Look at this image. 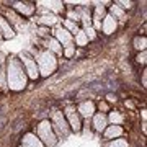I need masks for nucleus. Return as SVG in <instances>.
<instances>
[{"label":"nucleus","instance_id":"f257e3e1","mask_svg":"<svg viewBox=\"0 0 147 147\" xmlns=\"http://www.w3.org/2000/svg\"><path fill=\"white\" fill-rule=\"evenodd\" d=\"M5 72H7V88L11 92H21L26 88L28 77L20 59L16 56H10L5 59Z\"/></svg>","mask_w":147,"mask_h":147},{"label":"nucleus","instance_id":"f03ea898","mask_svg":"<svg viewBox=\"0 0 147 147\" xmlns=\"http://www.w3.org/2000/svg\"><path fill=\"white\" fill-rule=\"evenodd\" d=\"M28 53L34 57V62L38 65V70H39L41 77H49L51 74L56 72L59 62L57 57L53 53H49V51H28Z\"/></svg>","mask_w":147,"mask_h":147},{"label":"nucleus","instance_id":"7ed1b4c3","mask_svg":"<svg viewBox=\"0 0 147 147\" xmlns=\"http://www.w3.org/2000/svg\"><path fill=\"white\" fill-rule=\"evenodd\" d=\"M34 134L44 144V147H57L59 139L56 136V132H54L49 119H42L41 123H38L36 129H34Z\"/></svg>","mask_w":147,"mask_h":147},{"label":"nucleus","instance_id":"20e7f679","mask_svg":"<svg viewBox=\"0 0 147 147\" xmlns=\"http://www.w3.org/2000/svg\"><path fill=\"white\" fill-rule=\"evenodd\" d=\"M49 123H51V126H53L54 132H56V136L57 139H62V137H67L69 132H70V127H69L67 121L64 118V113L59 110H54L51 113V118H49Z\"/></svg>","mask_w":147,"mask_h":147},{"label":"nucleus","instance_id":"39448f33","mask_svg":"<svg viewBox=\"0 0 147 147\" xmlns=\"http://www.w3.org/2000/svg\"><path fill=\"white\" fill-rule=\"evenodd\" d=\"M18 59H20L21 65L25 69V74H26L28 80H38L41 77V75H39V70H38V65H36V62H34V57H33L28 51L21 53L20 56H18Z\"/></svg>","mask_w":147,"mask_h":147},{"label":"nucleus","instance_id":"423d86ee","mask_svg":"<svg viewBox=\"0 0 147 147\" xmlns=\"http://www.w3.org/2000/svg\"><path fill=\"white\" fill-rule=\"evenodd\" d=\"M62 113H64V118H65V121H67L69 127H70V131H74V132H80L82 131V127H84V121H82L80 115L77 113V110H75L74 106H67Z\"/></svg>","mask_w":147,"mask_h":147},{"label":"nucleus","instance_id":"0eeeda50","mask_svg":"<svg viewBox=\"0 0 147 147\" xmlns=\"http://www.w3.org/2000/svg\"><path fill=\"white\" fill-rule=\"evenodd\" d=\"M11 5H13L11 10H15L23 18L31 16L36 11V3H33V2H11Z\"/></svg>","mask_w":147,"mask_h":147},{"label":"nucleus","instance_id":"6e6552de","mask_svg":"<svg viewBox=\"0 0 147 147\" xmlns=\"http://www.w3.org/2000/svg\"><path fill=\"white\" fill-rule=\"evenodd\" d=\"M53 38L62 46V49L64 47H69V46H74V36L62 26H57L56 30H54V36Z\"/></svg>","mask_w":147,"mask_h":147},{"label":"nucleus","instance_id":"1a4fd4ad","mask_svg":"<svg viewBox=\"0 0 147 147\" xmlns=\"http://www.w3.org/2000/svg\"><path fill=\"white\" fill-rule=\"evenodd\" d=\"M77 113L80 115V118H84V119H92V116L95 115V103L92 100H87V101H82L77 108Z\"/></svg>","mask_w":147,"mask_h":147},{"label":"nucleus","instance_id":"9d476101","mask_svg":"<svg viewBox=\"0 0 147 147\" xmlns=\"http://www.w3.org/2000/svg\"><path fill=\"white\" fill-rule=\"evenodd\" d=\"M92 126H93V129L96 132H103L106 127L110 126L106 115H103V113H95V115L92 116Z\"/></svg>","mask_w":147,"mask_h":147},{"label":"nucleus","instance_id":"9b49d317","mask_svg":"<svg viewBox=\"0 0 147 147\" xmlns=\"http://www.w3.org/2000/svg\"><path fill=\"white\" fill-rule=\"evenodd\" d=\"M116 30H118V21H116L110 13H106L105 18L101 20V30L100 31H103L106 36H110V34H113Z\"/></svg>","mask_w":147,"mask_h":147},{"label":"nucleus","instance_id":"f8f14e48","mask_svg":"<svg viewBox=\"0 0 147 147\" xmlns=\"http://www.w3.org/2000/svg\"><path fill=\"white\" fill-rule=\"evenodd\" d=\"M38 25L39 26H46V28H51V26H56L59 25V21H61V16L59 15H54V13H42L39 18H38Z\"/></svg>","mask_w":147,"mask_h":147},{"label":"nucleus","instance_id":"ddd939ff","mask_svg":"<svg viewBox=\"0 0 147 147\" xmlns=\"http://www.w3.org/2000/svg\"><path fill=\"white\" fill-rule=\"evenodd\" d=\"M5 20L10 23V26L15 30V28H20L25 25V20H23V16H20L18 13H16L15 10H5Z\"/></svg>","mask_w":147,"mask_h":147},{"label":"nucleus","instance_id":"4468645a","mask_svg":"<svg viewBox=\"0 0 147 147\" xmlns=\"http://www.w3.org/2000/svg\"><path fill=\"white\" fill-rule=\"evenodd\" d=\"M42 44H44V51L53 53L56 57H57V56H62V46H61V44H59V42L56 41L53 36L47 38V39H44V41H42Z\"/></svg>","mask_w":147,"mask_h":147},{"label":"nucleus","instance_id":"2eb2a0df","mask_svg":"<svg viewBox=\"0 0 147 147\" xmlns=\"http://www.w3.org/2000/svg\"><path fill=\"white\" fill-rule=\"evenodd\" d=\"M0 33H2V38L3 39H11V38H15V30L10 26V23L5 20V16L0 15Z\"/></svg>","mask_w":147,"mask_h":147},{"label":"nucleus","instance_id":"dca6fc26","mask_svg":"<svg viewBox=\"0 0 147 147\" xmlns=\"http://www.w3.org/2000/svg\"><path fill=\"white\" fill-rule=\"evenodd\" d=\"M123 126H116V124H110V126L106 127L105 131H103V136H105L106 141H113V139H118V137L123 136Z\"/></svg>","mask_w":147,"mask_h":147},{"label":"nucleus","instance_id":"f3484780","mask_svg":"<svg viewBox=\"0 0 147 147\" xmlns=\"http://www.w3.org/2000/svg\"><path fill=\"white\" fill-rule=\"evenodd\" d=\"M38 5H44V11L46 13H54V15H59L64 11V3L62 2H39Z\"/></svg>","mask_w":147,"mask_h":147},{"label":"nucleus","instance_id":"a211bd4d","mask_svg":"<svg viewBox=\"0 0 147 147\" xmlns=\"http://www.w3.org/2000/svg\"><path fill=\"white\" fill-rule=\"evenodd\" d=\"M21 147H44V144L38 139L34 132H26L21 139Z\"/></svg>","mask_w":147,"mask_h":147},{"label":"nucleus","instance_id":"6ab92c4d","mask_svg":"<svg viewBox=\"0 0 147 147\" xmlns=\"http://www.w3.org/2000/svg\"><path fill=\"white\" fill-rule=\"evenodd\" d=\"M88 38H87V34L84 33V30L80 28L79 31L74 34V46H79V47H85L87 44H88Z\"/></svg>","mask_w":147,"mask_h":147},{"label":"nucleus","instance_id":"aec40b11","mask_svg":"<svg viewBox=\"0 0 147 147\" xmlns=\"http://www.w3.org/2000/svg\"><path fill=\"white\" fill-rule=\"evenodd\" d=\"M108 13H110V15L113 16L116 21H118V20H121V21L126 20V13H124V10H123V8H119L116 3H113V5L110 7V11H108Z\"/></svg>","mask_w":147,"mask_h":147},{"label":"nucleus","instance_id":"412c9836","mask_svg":"<svg viewBox=\"0 0 147 147\" xmlns=\"http://www.w3.org/2000/svg\"><path fill=\"white\" fill-rule=\"evenodd\" d=\"M106 118H108L110 124H116V126H121L123 121H124V118H123L119 111H110V115H106Z\"/></svg>","mask_w":147,"mask_h":147},{"label":"nucleus","instance_id":"4be33fe9","mask_svg":"<svg viewBox=\"0 0 147 147\" xmlns=\"http://www.w3.org/2000/svg\"><path fill=\"white\" fill-rule=\"evenodd\" d=\"M62 28H65V30L72 34V36L80 30L79 23H74V21H70V20H62Z\"/></svg>","mask_w":147,"mask_h":147},{"label":"nucleus","instance_id":"5701e85b","mask_svg":"<svg viewBox=\"0 0 147 147\" xmlns=\"http://www.w3.org/2000/svg\"><path fill=\"white\" fill-rule=\"evenodd\" d=\"M132 44H134V47H136L139 53H141V51H146L147 38L146 36H136V38H134V41H132Z\"/></svg>","mask_w":147,"mask_h":147},{"label":"nucleus","instance_id":"b1692460","mask_svg":"<svg viewBox=\"0 0 147 147\" xmlns=\"http://www.w3.org/2000/svg\"><path fill=\"white\" fill-rule=\"evenodd\" d=\"M105 147H129V142H127L124 137H118V139L110 141Z\"/></svg>","mask_w":147,"mask_h":147},{"label":"nucleus","instance_id":"393cba45","mask_svg":"<svg viewBox=\"0 0 147 147\" xmlns=\"http://www.w3.org/2000/svg\"><path fill=\"white\" fill-rule=\"evenodd\" d=\"M7 88V72H5V62L0 67V90Z\"/></svg>","mask_w":147,"mask_h":147},{"label":"nucleus","instance_id":"a878e982","mask_svg":"<svg viewBox=\"0 0 147 147\" xmlns=\"http://www.w3.org/2000/svg\"><path fill=\"white\" fill-rule=\"evenodd\" d=\"M82 30H84V33L87 34L88 41H93V39H96V31L93 30V26H87V28H82Z\"/></svg>","mask_w":147,"mask_h":147},{"label":"nucleus","instance_id":"bb28decb","mask_svg":"<svg viewBox=\"0 0 147 147\" xmlns=\"http://www.w3.org/2000/svg\"><path fill=\"white\" fill-rule=\"evenodd\" d=\"M38 34L42 38V39H47V38H51V30L46 26H39L38 28Z\"/></svg>","mask_w":147,"mask_h":147},{"label":"nucleus","instance_id":"cd10ccee","mask_svg":"<svg viewBox=\"0 0 147 147\" xmlns=\"http://www.w3.org/2000/svg\"><path fill=\"white\" fill-rule=\"evenodd\" d=\"M62 56H64V57H67V59L74 57V56H75V46L64 47V49H62Z\"/></svg>","mask_w":147,"mask_h":147},{"label":"nucleus","instance_id":"c85d7f7f","mask_svg":"<svg viewBox=\"0 0 147 147\" xmlns=\"http://www.w3.org/2000/svg\"><path fill=\"white\" fill-rule=\"evenodd\" d=\"M116 5L123 8V10H127V8H132L134 5V2H126V0H119V2H116Z\"/></svg>","mask_w":147,"mask_h":147},{"label":"nucleus","instance_id":"c756f323","mask_svg":"<svg viewBox=\"0 0 147 147\" xmlns=\"http://www.w3.org/2000/svg\"><path fill=\"white\" fill-rule=\"evenodd\" d=\"M98 113H103V115H106V113H108V111H110V105H108V103H106V101H100V103H98Z\"/></svg>","mask_w":147,"mask_h":147},{"label":"nucleus","instance_id":"7c9ffc66","mask_svg":"<svg viewBox=\"0 0 147 147\" xmlns=\"http://www.w3.org/2000/svg\"><path fill=\"white\" fill-rule=\"evenodd\" d=\"M146 57H147V53H146V51H141V53L137 54L136 61H137L139 64H142V65H144V64H146Z\"/></svg>","mask_w":147,"mask_h":147},{"label":"nucleus","instance_id":"2f4dec72","mask_svg":"<svg viewBox=\"0 0 147 147\" xmlns=\"http://www.w3.org/2000/svg\"><path fill=\"white\" fill-rule=\"evenodd\" d=\"M146 84H147V74L144 72V74H142V85L146 87Z\"/></svg>","mask_w":147,"mask_h":147},{"label":"nucleus","instance_id":"473e14b6","mask_svg":"<svg viewBox=\"0 0 147 147\" xmlns=\"http://www.w3.org/2000/svg\"><path fill=\"white\" fill-rule=\"evenodd\" d=\"M3 62H5V59H3V54H0V67L3 65Z\"/></svg>","mask_w":147,"mask_h":147},{"label":"nucleus","instance_id":"72a5a7b5","mask_svg":"<svg viewBox=\"0 0 147 147\" xmlns=\"http://www.w3.org/2000/svg\"><path fill=\"white\" fill-rule=\"evenodd\" d=\"M108 101H116V96H113V95H108Z\"/></svg>","mask_w":147,"mask_h":147},{"label":"nucleus","instance_id":"f704fd0d","mask_svg":"<svg viewBox=\"0 0 147 147\" xmlns=\"http://www.w3.org/2000/svg\"><path fill=\"white\" fill-rule=\"evenodd\" d=\"M0 39H3V38H2V33H0Z\"/></svg>","mask_w":147,"mask_h":147},{"label":"nucleus","instance_id":"c9c22d12","mask_svg":"<svg viewBox=\"0 0 147 147\" xmlns=\"http://www.w3.org/2000/svg\"><path fill=\"white\" fill-rule=\"evenodd\" d=\"M20 147H21V146H20Z\"/></svg>","mask_w":147,"mask_h":147}]
</instances>
